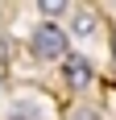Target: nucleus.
Here are the masks:
<instances>
[{"label": "nucleus", "mask_w": 116, "mask_h": 120, "mask_svg": "<svg viewBox=\"0 0 116 120\" xmlns=\"http://www.w3.org/2000/svg\"><path fill=\"white\" fill-rule=\"evenodd\" d=\"M4 62H8V37L0 33V66H4Z\"/></svg>", "instance_id": "obj_6"}, {"label": "nucleus", "mask_w": 116, "mask_h": 120, "mask_svg": "<svg viewBox=\"0 0 116 120\" xmlns=\"http://www.w3.org/2000/svg\"><path fill=\"white\" fill-rule=\"evenodd\" d=\"M70 120H100V112H95V108H75Z\"/></svg>", "instance_id": "obj_5"}, {"label": "nucleus", "mask_w": 116, "mask_h": 120, "mask_svg": "<svg viewBox=\"0 0 116 120\" xmlns=\"http://www.w3.org/2000/svg\"><path fill=\"white\" fill-rule=\"evenodd\" d=\"M29 50H33V58H42V62H54V58H66V54H70L66 33H62L58 25H50V21L33 29V37H29Z\"/></svg>", "instance_id": "obj_1"}, {"label": "nucleus", "mask_w": 116, "mask_h": 120, "mask_svg": "<svg viewBox=\"0 0 116 120\" xmlns=\"http://www.w3.org/2000/svg\"><path fill=\"white\" fill-rule=\"evenodd\" d=\"M112 54H116V29H112Z\"/></svg>", "instance_id": "obj_7"}, {"label": "nucleus", "mask_w": 116, "mask_h": 120, "mask_svg": "<svg viewBox=\"0 0 116 120\" xmlns=\"http://www.w3.org/2000/svg\"><path fill=\"white\" fill-rule=\"evenodd\" d=\"M62 83H66V87H75V91L91 87V83H95V66L83 58V54H75V50H70L66 58H62Z\"/></svg>", "instance_id": "obj_2"}, {"label": "nucleus", "mask_w": 116, "mask_h": 120, "mask_svg": "<svg viewBox=\"0 0 116 120\" xmlns=\"http://www.w3.org/2000/svg\"><path fill=\"white\" fill-rule=\"evenodd\" d=\"M37 8L46 12V17H58V12H66V0H42Z\"/></svg>", "instance_id": "obj_4"}, {"label": "nucleus", "mask_w": 116, "mask_h": 120, "mask_svg": "<svg viewBox=\"0 0 116 120\" xmlns=\"http://www.w3.org/2000/svg\"><path fill=\"white\" fill-rule=\"evenodd\" d=\"M95 29V17L91 12H75V33H91Z\"/></svg>", "instance_id": "obj_3"}]
</instances>
